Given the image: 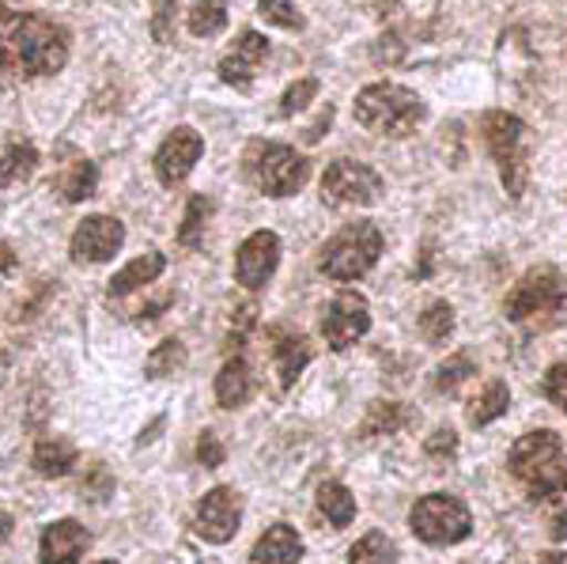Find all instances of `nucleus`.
Returning a JSON list of instances; mask_svg holds the SVG:
<instances>
[{"instance_id":"obj_20","label":"nucleus","mask_w":567,"mask_h":564,"mask_svg":"<svg viewBox=\"0 0 567 564\" xmlns=\"http://www.w3.org/2000/svg\"><path fill=\"white\" fill-rule=\"evenodd\" d=\"M254 394V376H250V363L246 360H227L216 376V402L224 409H235V406H246Z\"/></svg>"},{"instance_id":"obj_32","label":"nucleus","mask_w":567,"mask_h":564,"mask_svg":"<svg viewBox=\"0 0 567 564\" xmlns=\"http://www.w3.org/2000/svg\"><path fill=\"white\" fill-rule=\"evenodd\" d=\"M258 12L265 23H277L284 31H303V12L291 0H258Z\"/></svg>"},{"instance_id":"obj_17","label":"nucleus","mask_w":567,"mask_h":564,"mask_svg":"<svg viewBox=\"0 0 567 564\" xmlns=\"http://www.w3.org/2000/svg\"><path fill=\"white\" fill-rule=\"evenodd\" d=\"M299 561H303V539L288 523L269 526L258 539V545H254V564H299Z\"/></svg>"},{"instance_id":"obj_8","label":"nucleus","mask_w":567,"mask_h":564,"mask_svg":"<svg viewBox=\"0 0 567 564\" xmlns=\"http://www.w3.org/2000/svg\"><path fill=\"white\" fill-rule=\"evenodd\" d=\"M567 299V285L564 277L556 269H529L523 280L515 285V293L507 296V304H503V311H507L511 322H526V318L534 315H556L564 307Z\"/></svg>"},{"instance_id":"obj_42","label":"nucleus","mask_w":567,"mask_h":564,"mask_svg":"<svg viewBox=\"0 0 567 564\" xmlns=\"http://www.w3.org/2000/svg\"><path fill=\"white\" fill-rule=\"evenodd\" d=\"M8 534H12V515H4V512H0V542H4Z\"/></svg>"},{"instance_id":"obj_28","label":"nucleus","mask_w":567,"mask_h":564,"mask_svg":"<svg viewBox=\"0 0 567 564\" xmlns=\"http://www.w3.org/2000/svg\"><path fill=\"white\" fill-rule=\"evenodd\" d=\"M208 213H213V202H208L205 194H194L186 205V221L178 227V243L182 247H200V239H205V221Z\"/></svg>"},{"instance_id":"obj_37","label":"nucleus","mask_w":567,"mask_h":564,"mask_svg":"<svg viewBox=\"0 0 567 564\" xmlns=\"http://www.w3.org/2000/svg\"><path fill=\"white\" fill-rule=\"evenodd\" d=\"M224 459H227V451H224V443H219V435L216 432L200 435V440H197V462H200V466L216 470V466H224Z\"/></svg>"},{"instance_id":"obj_24","label":"nucleus","mask_w":567,"mask_h":564,"mask_svg":"<svg viewBox=\"0 0 567 564\" xmlns=\"http://www.w3.org/2000/svg\"><path fill=\"white\" fill-rule=\"evenodd\" d=\"M318 512L341 531V526H349L355 520V496L341 481H326V485L318 489Z\"/></svg>"},{"instance_id":"obj_1","label":"nucleus","mask_w":567,"mask_h":564,"mask_svg":"<svg viewBox=\"0 0 567 564\" xmlns=\"http://www.w3.org/2000/svg\"><path fill=\"white\" fill-rule=\"evenodd\" d=\"M69 61V31L39 12H0V69L50 76Z\"/></svg>"},{"instance_id":"obj_9","label":"nucleus","mask_w":567,"mask_h":564,"mask_svg":"<svg viewBox=\"0 0 567 564\" xmlns=\"http://www.w3.org/2000/svg\"><path fill=\"white\" fill-rule=\"evenodd\" d=\"M382 194V175L368 163L337 160L322 175V202L326 205H374Z\"/></svg>"},{"instance_id":"obj_2","label":"nucleus","mask_w":567,"mask_h":564,"mask_svg":"<svg viewBox=\"0 0 567 564\" xmlns=\"http://www.w3.org/2000/svg\"><path fill=\"white\" fill-rule=\"evenodd\" d=\"M507 466H511V474L523 481L526 493L534 500L567 493V451L553 429H537L523 435V440L511 448Z\"/></svg>"},{"instance_id":"obj_10","label":"nucleus","mask_w":567,"mask_h":564,"mask_svg":"<svg viewBox=\"0 0 567 564\" xmlns=\"http://www.w3.org/2000/svg\"><path fill=\"white\" fill-rule=\"evenodd\" d=\"M371 330V307L360 293H341L322 315V338L333 352H344Z\"/></svg>"},{"instance_id":"obj_12","label":"nucleus","mask_w":567,"mask_h":564,"mask_svg":"<svg viewBox=\"0 0 567 564\" xmlns=\"http://www.w3.org/2000/svg\"><path fill=\"white\" fill-rule=\"evenodd\" d=\"M200 156H205V136L197 130H189V125H178V130L159 144V152H155V178H159L163 186H178V182L194 171V163Z\"/></svg>"},{"instance_id":"obj_4","label":"nucleus","mask_w":567,"mask_h":564,"mask_svg":"<svg viewBox=\"0 0 567 564\" xmlns=\"http://www.w3.org/2000/svg\"><path fill=\"white\" fill-rule=\"evenodd\" d=\"M484 141L488 152L499 163L503 186L511 197H523L526 178H529V130L507 111H492L484 117Z\"/></svg>"},{"instance_id":"obj_13","label":"nucleus","mask_w":567,"mask_h":564,"mask_svg":"<svg viewBox=\"0 0 567 564\" xmlns=\"http://www.w3.org/2000/svg\"><path fill=\"white\" fill-rule=\"evenodd\" d=\"M125 243V227L114 216H87L72 232V258L76 262H110Z\"/></svg>"},{"instance_id":"obj_14","label":"nucleus","mask_w":567,"mask_h":564,"mask_svg":"<svg viewBox=\"0 0 567 564\" xmlns=\"http://www.w3.org/2000/svg\"><path fill=\"white\" fill-rule=\"evenodd\" d=\"M280 239L272 232H254L235 254V280L243 288H265V280L277 273Z\"/></svg>"},{"instance_id":"obj_26","label":"nucleus","mask_w":567,"mask_h":564,"mask_svg":"<svg viewBox=\"0 0 567 564\" xmlns=\"http://www.w3.org/2000/svg\"><path fill=\"white\" fill-rule=\"evenodd\" d=\"M224 27H227L224 0H194V8H189V31H194L197 39H216Z\"/></svg>"},{"instance_id":"obj_44","label":"nucleus","mask_w":567,"mask_h":564,"mask_svg":"<svg viewBox=\"0 0 567 564\" xmlns=\"http://www.w3.org/2000/svg\"><path fill=\"white\" fill-rule=\"evenodd\" d=\"M556 539H567V520H564V515H560V520H556Z\"/></svg>"},{"instance_id":"obj_39","label":"nucleus","mask_w":567,"mask_h":564,"mask_svg":"<svg viewBox=\"0 0 567 564\" xmlns=\"http://www.w3.org/2000/svg\"><path fill=\"white\" fill-rule=\"evenodd\" d=\"M254 315H258V307H254V304H243V307H239V315L231 318V338H235V341H243V338H246V330L254 326Z\"/></svg>"},{"instance_id":"obj_18","label":"nucleus","mask_w":567,"mask_h":564,"mask_svg":"<svg viewBox=\"0 0 567 564\" xmlns=\"http://www.w3.org/2000/svg\"><path fill=\"white\" fill-rule=\"evenodd\" d=\"M272 357H277V376H280V387L288 390L303 376V368L310 363V341L303 334H277V345H272Z\"/></svg>"},{"instance_id":"obj_15","label":"nucleus","mask_w":567,"mask_h":564,"mask_svg":"<svg viewBox=\"0 0 567 564\" xmlns=\"http://www.w3.org/2000/svg\"><path fill=\"white\" fill-rule=\"evenodd\" d=\"M265 58H269V39L258 31H243L239 42L219 61V80L231 88H250L254 76H258L265 65Z\"/></svg>"},{"instance_id":"obj_23","label":"nucleus","mask_w":567,"mask_h":564,"mask_svg":"<svg viewBox=\"0 0 567 564\" xmlns=\"http://www.w3.org/2000/svg\"><path fill=\"white\" fill-rule=\"evenodd\" d=\"M95 186H99V171H95V163L84 156L65 163V171H61V178H58V189L65 194V202H87V197L95 194Z\"/></svg>"},{"instance_id":"obj_25","label":"nucleus","mask_w":567,"mask_h":564,"mask_svg":"<svg viewBox=\"0 0 567 564\" xmlns=\"http://www.w3.org/2000/svg\"><path fill=\"white\" fill-rule=\"evenodd\" d=\"M507 406H511L507 383H503V379H492V383L484 387V394L470 406V424L473 429H484V424H492L496 417L507 413Z\"/></svg>"},{"instance_id":"obj_27","label":"nucleus","mask_w":567,"mask_h":564,"mask_svg":"<svg viewBox=\"0 0 567 564\" xmlns=\"http://www.w3.org/2000/svg\"><path fill=\"white\" fill-rule=\"evenodd\" d=\"M393 561H398V550H393V542L382 531L363 534L349 553V564H393Z\"/></svg>"},{"instance_id":"obj_36","label":"nucleus","mask_w":567,"mask_h":564,"mask_svg":"<svg viewBox=\"0 0 567 564\" xmlns=\"http://www.w3.org/2000/svg\"><path fill=\"white\" fill-rule=\"evenodd\" d=\"M545 398L553 402L560 413H567V363H553L545 376Z\"/></svg>"},{"instance_id":"obj_30","label":"nucleus","mask_w":567,"mask_h":564,"mask_svg":"<svg viewBox=\"0 0 567 564\" xmlns=\"http://www.w3.org/2000/svg\"><path fill=\"white\" fill-rule=\"evenodd\" d=\"M405 424V409L398 402H374L368 409V421L360 424V435H382V432H398Z\"/></svg>"},{"instance_id":"obj_22","label":"nucleus","mask_w":567,"mask_h":564,"mask_svg":"<svg viewBox=\"0 0 567 564\" xmlns=\"http://www.w3.org/2000/svg\"><path fill=\"white\" fill-rule=\"evenodd\" d=\"M34 167H39V152H34V144L12 141L4 152H0V189L16 186V182H27L34 175Z\"/></svg>"},{"instance_id":"obj_34","label":"nucleus","mask_w":567,"mask_h":564,"mask_svg":"<svg viewBox=\"0 0 567 564\" xmlns=\"http://www.w3.org/2000/svg\"><path fill=\"white\" fill-rule=\"evenodd\" d=\"M477 376V368H473V360L458 352V357H451L443 363V368L435 371V390H443V394H451V390H458L465 379Z\"/></svg>"},{"instance_id":"obj_11","label":"nucleus","mask_w":567,"mask_h":564,"mask_svg":"<svg viewBox=\"0 0 567 564\" xmlns=\"http://www.w3.org/2000/svg\"><path fill=\"white\" fill-rule=\"evenodd\" d=\"M243 523V496L235 489L219 485L213 493H205V500L197 504V534L213 545H224L239 534Z\"/></svg>"},{"instance_id":"obj_7","label":"nucleus","mask_w":567,"mask_h":564,"mask_svg":"<svg viewBox=\"0 0 567 564\" xmlns=\"http://www.w3.org/2000/svg\"><path fill=\"white\" fill-rule=\"evenodd\" d=\"M409 526H413L416 539L427 545H454V542L470 539L473 515L458 496L432 493V496L416 500V507L409 512Z\"/></svg>"},{"instance_id":"obj_43","label":"nucleus","mask_w":567,"mask_h":564,"mask_svg":"<svg viewBox=\"0 0 567 564\" xmlns=\"http://www.w3.org/2000/svg\"><path fill=\"white\" fill-rule=\"evenodd\" d=\"M537 564H564V553H545V557H537Z\"/></svg>"},{"instance_id":"obj_16","label":"nucleus","mask_w":567,"mask_h":564,"mask_svg":"<svg viewBox=\"0 0 567 564\" xmlns=\"http://www.w3.org/2000/svg\"><path fill=\"white\" fill-rule=\"evenodd\" d=\"M91 534L76 520H58L42 531L39 542V561L42 564H76L87 553Z\"/></svg>"},{"instance_id":"obj_38","label":"nucleus","mask_w":567,"mask_h":564,"mask_svg":"<svg viewBox=\"0 0 567 564\" xmlns=\"http://www.w3.org/2000/svg\"><path fill=\"white\" fill-rule=\"evenodd\" d=\"M424 451L435 454V459H439V454H454V451H458V435H454L451 429H439L432 440L424 443Z\"/></svg>"},{"instance_id":"obj_31","label":"nucleus","mask_w":567,"mask_h":564,"mask_svg":"<svg viewBox=\"0 0 567 564\" xmlns=\"http://www.w3.org/2000/svg\"><path fill=\"white\" fill-rule=\"evenodd\" d=\"M454 330V307L451 304H432L424 315H420V334H424L432 345H443Z\"/></svg>"},{"instance_id":"obj_40","label":"nucleus","mask_w":567,"mask_h":564,"mask_svg":"<svg viewBox=\"0 0 567 564\" xmlns=\"http://www.w3.org/2000/svg\"><path fill=\"white\" fill-rule=\"evenodd\" d=\"M329 122H333V106H326V111L307 125V130H303V141H307V144L322 141V130H329Z\"/></svg>"},{"instance_id":"obj_35","label":"nucleus","mask_w":567,"mask_h":564,"mask_svg":"<svg viewBox=\"0 0 567 564\" xmlns=\"http://www.w3.org/2000/svg\"><path fill=\"white\" fill-rule=\"evenodd\" d=\"M315 95H318V80H315V76L296 80V84H291L288 91H284V99H280V114H284V117L299 114V111H303V106H307Z\"/></svg>"},{"instance_id":"obj_3","label":"nucleus","mask_w":567,"mask_h":564,"mask_svg":"<svg viewBox=\"0 0 567 564\" xmlns=\"http://www.w3.org/2000/svg\"><path fill=\"white\" fill-rule=\"evenodd\" d=\"M355 122L379 136H409L424 122V103L416 91L401 84H371L355 95Z\"/></svg>"},{"instance_id":"obj_41","label":"nucleus","mask_w":567,"mask_h":564,"mask_svg":"<svg viewBox=\"0 0 567 564\" xmlns=\"http://www.w3.org/2000/svg\"><path fill=\"white\" fill-rule=\"evenodd\" d=\"M16 269V250L8 243H0V273H12Z\"/></svg>"},{"instance_id":"obj_29","label":"nucleus","mask_w":567,"mask_h":564,"mask_svg":"<svg viewBox=\"0 0 567 564\" xmlns=\"http://www.w3.org/2000/svg\"><path fill=\"white\" fill-rule=\"evenodd\" d=\"M186 368V345L167 338L163 345H155V352L144 363V371H148L152 379H163V376H175V371Z\"/></svg>"},{"instance_id":"obj_45","label":"nucleus","mask_w":567,"mask_h":564,"mask_svg":"<svg viewBox=\"0 0 567 564\" xmlns=\"http://www.w3.org/2000/svg\"><path fill=\"white\" fill-rule=\"evenodd\" d=\"M95 564H117V561H95Z\"/></svg>"},{"instance_id":"obj_6","label":"nucleus","mask_w":567,"mask_h":564,"mask_svg":"<svg viewBox=\"0 0 567 564\" xmlns=\"http://www.w3.org/2000/svg\"><path fill=\"white\" fill-rule=\"evenodd\" d=\"M246 175L254 178L261 194L291 197L296 189H303L310 163L291 144H254L250 156H246Z\"/></svg>"},{"instance_id":"obj_19","label":"nucleus","mask_w":567,"mask_h":564,"mask_svg":"<svg viewBox=\"0 0 567 564\" xmlns=\"http://www.w3.org/2000/svg\"><path fill=\"white\" fill-rule=\"evenodd\" d=\"M31 466L39 470L42 478H65L72 466H76V448L65 440V435H42L34 443Z\"/></svg>"},{"instance_id":"obj_5","label":"nucleus","mask_w":567,"mask_h":564,"mask_svg":"<svg viewBox=\"0 0 567 564\" xmlns=\"http://www.w3.org/2000/svg\"><path fill=\"white\" fill-rule=\"evenodd\" d=\"M382 254V232L374 227L371 221H360V224H349L344 232H337L333 239L326 243L322 250V273L329 280H349L363 277V273L374 269Z\"/></svg>"},{"instance_id":"obj_33","label":"nucleus","mask_w":567,"mask_h":564,"mask_svg":"<svg viewBox=\"0 0 567 564\" xmlns=\"http://www.w3.org/2000/svg\"><path fill=\"white\" fill-rule=\"evenodd\" d=\"M175 27H178V0H155L152 4V39L159 45L175 42Z\"/></svg>"},{"instance_id":"obj_21","label":"nucleus","mask_w":567,"mask_h":564,"mask_svg":"<svg viewBox=\"0 0 567 564\" xmlns=\"http://www.w3.org/2000/svg\"><path fill=\"white\" fill-rule=\"evenodd\" d=\"M163 269H167V258H163L159 250L141 254V258H133L122 273H114V277H110V296H130V293H136V288L152 285Z\"/></svg>"}]
</instances>
